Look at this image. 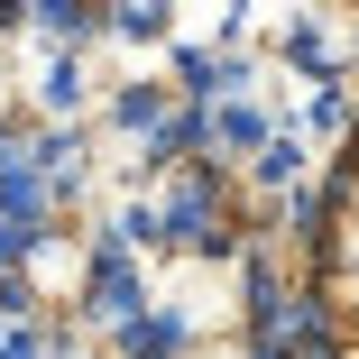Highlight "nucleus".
I'll list each match as a JSON object with an SVG mask.
<instances>
[{
  "mask_svg": "<svg viewBox=\"0 0 359 359\" xmlns=\"http://www.w3.org/2000/svg\"><path fill=\"white\" fill-rule=\"evenodd\" d=\"M304 295H313V341H323V359H359V120H350L341 157H332V175H323V203H313Z\"/></svg>",
  "mask_w": 359,
  "mask_h": 359,
  "instance_id": "obj_1",
  "label": "nucleus"
}]
</instances>
